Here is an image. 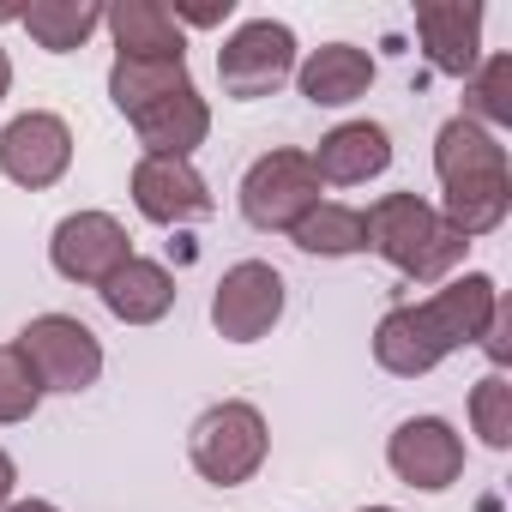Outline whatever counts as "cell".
I'll return each instance as SVG.
<instances>
[{
  "label": "cell",
  "instance_id": "cell-1",
  "mask_svg": "<svg viewBox=\"0 0 512 512\" xmlns=\"http://www.w3.org/2000/svg\"><path fill=\"white\" fill-rule=\"evenodd\" d=\"M434 175L446 187V205L440 217L476 241V235H494L512 211V169H506V145L494 133H482L476 121L452 115L440 133H434Z\"/></svg>",
  "mask_w": 512,
  "mask_h": 512
},
{
  "label": "cell",
  "instance_id": "cell-2",
  "mask_svg": "<svg viewBox=\"0 0 512 512\" xmlns=\"http://www.w3.org/2000/svg\"><path fill=\"white\" fill-rule=\"evenodd\" d=\"M362 217H368V247L410 284H446L470 253V241L440 217V205L416 193H380Z\"/></svg>",
  "mask_w": 512,
  "mask_h": 512
},
{
  "label": "cell",
  "instance_id": "cell-3",
  "mask_svg": "<svg viewBox=\"0 0 512 512\" xmlns=\"http://www.w3.org/2000/svg\"><path fill=\"white\" fill-rule=\"evenodd\" d=\"M266 452H272V428H266V416L253 410L247 398H223V404L199 410L193 428H187V458L217 488L253 482L260 464H266Z\"/></svg>",
  "mask_w": 512,
  "mask_h": 512
},
{
  "label": "cell",
  "instance_id": "cell-4",
  "mask_svg": "<svg viewBox=\"0 0 512 512\" xmlns=\"http://www.w3.org/2000/svg\"><path fill=\"white\" fill-rule=\"evenodd\" d=\"M314 205H320V175L308 151L278 145L266 157H253V169L241 175V217L266 235H290Z\"/></svg>",
  "mask_w": 512,
  "mask_h": 512
},
{
  "label": "cell",
  "instance_id": "cell-5",
  "mask_svg": "<svg viewBox=\"0 0 512 512\" xmlns=\"http://www.w3.org/2000/svg\"><path fill=\"white\" fill-rule=\"evenodd\" d=\"M217 79H223V97H235V103L272 97L278 85L296 79V31L278 19H247L235 37H223Z\"/></svg>",
  "mask_w": 512,
  "mask_h": 512
},
{
  "label": "cell",
  "instance_id": "cell-6",
  "mask_svg": "<svg viewBox=\"0 0 512 512\" xmlns=\"http://www.w3.org/2000/svg\"><path fill=\"white\" fill-rule=\"evenodd\" d=\"M19 356L31 362V374H37L43 392H85L103 374V344L73 314H37L19 332Z\"/></svg>",
  "mask_w": 512,
  "mask_h": 512
},
{
  "label": "cell",
  "instance_id": "cell-7",
  "mask_svg": "<svg viewBox=\"0 0 512 512\" xmlns=\"http://www.w3.org/2000/svg\"><path fill=\"white\" fill-rule=\"evenodd\" d=\"M284 302H290V290H284V272L278 266H266V260H235L217 278V290H211V326L229 344H260L284 320Z\"/></svg>",
  "mask_w": 512,
  "mask_h": 512
},
{
  "label": "cell",
  "instance_id": "cell-8",
  "mask_svg": "<svg viewBox=\"0 0 512 512\" xmlns=\"http://www.w3.org/2000/svg\"><path fill=\"white\" fill-rule=\"evenodd\" d=\"M127 260H133V241H127L121 217H109V211H73V217H61L55 235H49V266H55L67 284L103 290Z\"/></svg>",
  "mask_w": 512,
  "mask_h": 512
},
{
  "label": "cell",
  "instance_id": "cell-9",
  "mask_svg": "<svg viewBox=\"0 0 512 512\" xmlns=\"http://www.w3.org/2000/svg\"><path fill=\"white\" fill-rule=\"evenodd\" d=\"M73 169V127L49 109H25L0 127V175L43 193Z\"/></svg>",
  "mask_w": 512,
  "mask_h": 512
},
{
  "label": "cell",
  "instance_id": "cell-10",
  "mask_svg": "<svg viewBox=\"0 0 512 512\" xmlns=\"http://www.w3.org/2000/svg\"><path fill=\"white\" fill-rule=\"evenodd\" d=\"M386 464L404 488H422V494H446L458 476H464V440L446 416H410L392 428L386 440Z\"/></svg>",
  "mask_w": 512,
  "mask_h": 512
},
{
  "label": "cell",
  "instance_id": "cell-11",
  "mask_svg": "<svg viewBox=\"0 0 512 512\" xmlns=\"http://www.w3.org/2000/svg\"><path fill=\"white\" fill-rule=\"evenodd\" d=\"M133 205L145 223L181 229V223H205L217 199L187 157H139L133 163Z\"/></svg>",
  "mask_w": 512,
  "mask_h": 512
},
{
  "label": "cell",
  "instance_id": "cell-12",
  "mask_svg": "<svg viewBox=\"0 0 512 512\" xmlns=\"http://www.w3.org/2000/svg\"><path fill=\"white\" fill-rule=\"evenodd\" d=\"M416 37L434 73L470 79L482 61V7L476 0H422L416 7Z\"/></svg>",
  "mask_w": 512,
  "mask_h": 512
},
{
  "label": "cell",
  "instance_id": "cell-13",
  "mask_svg": "<svg viewBox=\"0 0 512 512\" xmlns=\"http://www.w3.org/2000/svg\"><path fill=\"white\" fill-rule=\"evenodd\" d=\"M446 356H452V344L440 338V326L428 320L422 302H404V308H392V314L374 326V362H380L386 374H398V380H422V374H434Z\"/></svg>",
  "mask_w": 512,
  "mask_h": 512
},
{
  "label": "cell",
  "instance_id": "cell-14",
  "mask_svg": "<svg viewBox=\"0 0 512 512\" xmlns=\"http://www.w3.org/2000/svg\"><path fill=\"white\" fill-rule=\"evenodd\" d=\"M320 187H362L374 175H386L392 163V133L380 121H344L320 139V151H308Z\"/></svg>",
  "mask_w": 512,
  "mask_h": 512
},
{
  "label": "cell",
  "instance_id": "cell-15",
  "mask_svg": "<svg viewBox=\"0 0 512 512\" xmlns=\"http://www.w3.org/2000/svg\"><path fill=\"white\" fill-rule=\"evenodd\" d=\"M103 31L115 37L121 61H187V37L163 0H121L103 13Z\"/></svg>",
  "mask_w": 512,
  "mask_h": 512
},
{
  "label": "cell",
  "instance_id": "cell-16",
  "mask_svg": "<svg viewBox=\"0 0 512 512\" xmlns=\"http://www.w3.org/2000/svg\"><path fill=\"white\" fill-rule=\"evenodd\" d=\"M422 308H428V320L440 326V338L452 350H476L488 320H494V308H500V290H494L488 272H464V278H446Z\"/></svg>",
  "mask_w": 512,
  "mask_h": 512
},
{
  "label": "cell",
  "instance_id": "cell-17",
  "mask_svg": "<svg viewBox=\"0 0 512 512\" xmlns=\"http://www.w3.org/2000/svg\"><path fill=\"white\" fill-rule=\"evenodd\" d=\"M133 133H139L145 157H187V163H193V151H199L205 133H211V109H205V97L187 85V91H175V97L139 109V115H133Z\"/></svg>",
  "mask_w": 512,
  "mask_h": 512
},
{
  "label": "cell",
  "instance_id": "cell-18",
  "mask_svg": "<svg viewBox=\"0 0 512 512\" xmlns=\"http://www.w3.org/2000/svg\"><path fill=\"white\" fill-rule=\"evenodd\" d=\"M296 85H302V97H308L314 109H344V103L368 97V85H374V55L356 49V43H326V49H314V55L296 67Z\"/></svg>",
  "mask_w": 512,
  "mask_h": 512
},
{
  "label": "cell",
  "instance_id": "cell-19",
  "mask_svg": "<svg viewBox=\"0 0 512 512\" xmlns=\"http://www.w3.org/2000/svg\"><path fill=\"white\" fill-rule=\"evenodd\" d=\"M97 296H103V308H109L121 326H157V320L175 308V278H169L157 260H139V253H133V260H127Z\"/></svg>",
  "mask_w": 512,
  "mask_h": 512
},
{
  "label": "cell",
  "instance_id": "cell-20",
  "mask_svg": "<svg viewBox=\"0 0 512 512\" xmlns=\"http://www.w3.org/2000/svg\"><path fill=\"white\" fill-rule=\"evenodd\" d=\"M290 241L314 260H350V253H368V217L356 205H338V199H320L296 229Z\"/></svg>",
  "mask_w": 512,
  "mask_h": 512
},
{
  "label": "cell",
  "instance_id": "cell-21",
  "mask_svg": "<svg viewBox=\"0 0 512 512\" xmlns=\"http://www.w3.org/2000/svg\"><path fill=\"white\" fill-rule=\"evenodd\" d=\"M49 55H73V49H85L97 31H103V7L97 0H37V7H25V13H13Z\"/></svg>",
  "mask_w": 512,
  "mask_h": 512
},
{
  "label": "cell",
  "instance_id": "cell-22",
  "mask_svg": "<svg viewBox=\"0 0 512 512\" xmlns=\"http://www.w3.org/2000/svg\"><path fill=\"white\" fill-rule=\"evenodd\" d=\"M187 85H193L187 61H121V55H115V67H109V103H115L127 121H133L139 109H151V103L187 91Z\"/></svg>",
  "mask_w": 512,
  "mask_h": 512
},
{
  "label": "cell",
  "instance_id": "cell-23",
  "mask_svg": "<svg viewBox=\"0 0 512 512\" xmlns=\"http://www.w3.org/2000/svg\"><path fill=\"white\" fill-rule=\"evenodd\" d=\"M464 121H476L482 133L512 121V55L476 61V73L464 79Z\"/></svg>",
  "mask_w": 512,
  "mask_h": 512
},
{
  "label": "cell",
  "instance_id": "cell-24",
  "mask_svg": "<svg viewBox=\"0 0 512 512\" xmlns=\"http://www.w3.org/2000/svg\"><path fill=\"white\" fill-rule=\"evenodd\" d=\"M470 422H476L482 446H494V452L512 446V386H506V374H482L470 386Z\"/></svg>",
  "mask_w": 512,
  "mask_h": 512
},
{
  "label": "cell",
  "instance_id": "cell-25",
  "mask_svg": "<svg viewBox=\"0 0 512 512\" xmlns=\"http://www.w3.org/2000/svg\"><path fill=\"white\" fill-rule=\"evenodd\" d=\"M37 404H43V386H37L31 362L19 356V344H0V428L31 422Z\"/></svg>",
  "mask_w": 512,
  "mask_h": 512
},
{
  "label": "cell",
  "instance_id": "cell-26",
  "mask_svg": "<svg viewBox=\"0 0 512 512\" xmlns=\"http://www.w3.org/2000/svg\"><path fill=\"white\" fill-rule=\"evenodd\" d=\"M476 350H488L494 374L512 362V308H506V296H500V308H494V320H488V332H482V344H476Z\"/></svg>",
  "mask_w": 512,
  "mask_h": 512
},
{
  "label": "cell",
  "instance_id": "cell-27",
  "mask_svg": "<svg viewBox=\"0 0 512 512\" xmlns=\"http://www.w3.org/2000/svg\"><path fill=\"white\" fill-rule=\"evenodd\" d=\"M169 13H175V25H223L235 13V0H217V7H169Z\"/></svg>",
  "mask_w": 512,
  "mask_h": 512
},
{
  "label": "cell",
  "instance_id": "cell-28",
  "mask_svg": "<svg viewBox=\"0 0 512 512\" xmlns=\"http://www.w3.org/2000/svg\"><path fill=\"white\" fill-rule=\"evenodd\" d=\"M13 488H19V464H13V452H0V506L13 500Z\"/></svg>",
  "mask_w": 512,
  "mask_h": 512
},
{
  "label": "cell",
  "instance_id": "cell-29",
  "mask_svg": "<svg viewBox=\"0 0 512 512\" xmlns=\"http://www.w3.org/2000/svg\"><path fill=\"white\" fill-rule=\"evenodd\" d=\"M0 512H61V506H49V500H7Z\"/></svg>",
  "mask_w": 512,
  "mask_h": 512
},
{
  "label": "cell",
  "instance_id": "cell-30",
  "mask_svg": "<svg viewBox=\"0 0 512 512\" xmlns=\"http://www.w3.org/2000/svg\"><path fill=\"white\" fill-rule=\"evenodd\" d=\"M7 91H13V55L0 49V97H7Z\"/></svg>",
  "mask_w": 512,
  "mask_h": 512
},
{
  "label": "cell",
  "instance_id": "cell-31",
  "mask_svg": "<svg viewBox=\"0 0 512 512\" xmlns=\"http://www.w3.org/2000/svg\"><path fill=\"white\" fill-rule=\"evenodd\" d=\"M362 512H398V506H362Z\"/></svg>",
  "mask_w": 512,
  "mask_h": 512
}]
</instances>
